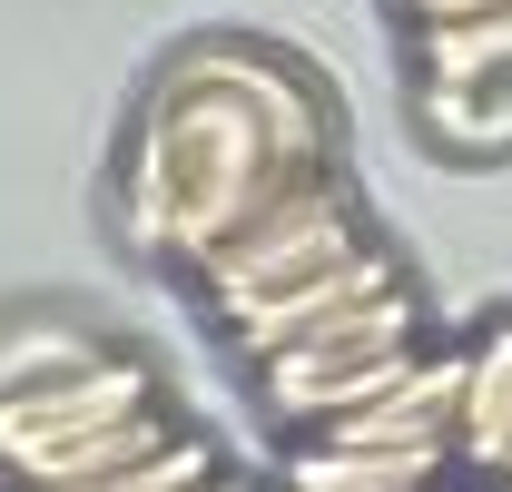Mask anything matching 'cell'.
<instances>
[{
    "label": "cell",
    "instance_id": "cell-5",
    "mask_svg": "<svg viewBox=\"0 0 512 492\" xmlns=\"http://www.w3.org/2000/svg\"><path fill=\"white\" fill-rule=\"evenodd\" d=\"M375 296H404V256L384 237H355L335 266H316V276H296V286H266V296H247V306H227V315H207L237 355H276V345H296V335H316V325H335V315H355V306H375Z\"/></svg>",
    "mask_w": 512,
    "mask_h": 492
},
{
    "label": "cell",
    "instance_id": "cell-12",
    "mask_svg": "<svg viewBox=\"0 0 512 492\" xmlns=\"http://www.w3.org/2000/svg\"><path fill=\"white\" fill-rule=\"evenodd\" d=\"M197 492H256V483H247V473H217V483H197Z\"/></svg>",
    "mask_w": 512,
    "mask_h": 492
},
{
    "label": "cell",
    "instance_id": "cell-13",
    "mask_svg": "<svg viewBox=\"0 0 512 492\" xmlns=\"http://www.w3.org/2000/svg\"><path fill=\"white\" fill-rule=\"evenodd\" d=\"M503 492H512V463H503Z\"/></svg>",
    "mask_w": 512,
    "mask_h": 492
},
{
    "label": "cell",
    "instance_id": "cell-4",
    "mask_svg": "<svg viewBox=\"0 0 512 492\" xmlns=\"http://www.w3.org/2000/svg\"><path fill=\"white\" fill-rule=\"evenodd\" d=\"M355 237H375V227H365L345 168H325V178H306L296 197H276L266 217H247L227 246H207L188 276H197V296H207V315H227V306H247V296H266V286H296V276L335 266Z\"/></svg>",
    "mask_w": 512,
    "mask_h": 492
},
{
    "label": "cell",
    "instance_id": "cell-9",
    "mask_svg": "<svg viewBox=\"0 0 512 492\" xmlns=\"http://www.w3.org/2000/svg\"><path fill=\"white\" fill-rule=\"evenodd\" d=\"M414 69L473 89V79H512V10H473V20H414Z\"/></svg>",
    "mask_w": 512,
    "mask_h": 492
},
{
    "label": "cell",
    "instance_id": "cell-6",
    "mask_svg": "<svg viewBox=\"0 0 512 492\" xmlns=\"http://www.w3.org/2000/svg\"><path fill=\"white\" fill-rule=\"evenodd\" d=\"M444 473H453L444 443H325V433H306L276 463V492H434Z\"/></svg>",
    "mask_w": 512,
    "mask_h": 492
},
{
    "label": "cell",
    "instance_id": "cell-10",
    "mask_svg": "<svg viewBox=\"0 0 512 492\" xmlns=\"http://www.w3.org/2000/svg\"><path fill=\"white\" fill-rule=\"evenodd\" d=\"M227 473V453L207 443V433H168L158 453H138V463H119V473H99V483H69V492H197Z\"/></svg>",
    "mask_w": 512,
    "mask_h": 492
},
{
    "label": "cell",
    "instance_id": "cell-3",
    "mask_svg": "<svg viewBox=\"0 0 512 492\" xmlns=\"http://www.w3.org/2000/svg\"><path fill=\"white\" fill-rule=\"evenodd\" d=\"M148 404H168L158 394V365L148 355H119V345H89V355H69L50 374L0 384V483L20 492L60 443L119 424V414H148Z\"/></svg>",
    "mask_w": 512,
    "mask_h": 492
},
{
    "label": "cell",
    "instance_id": "cell-7",
    "mask_svg": "<svg viewBox=\"0 0 512 492\" xmlns=\"http://www.w3.org/2000/svg\"><path fill=\"white\" fill-rule=\"evenodd\" d=\"M512 463V315H493L463 345V414H453V473L503 483Z\"/></svg>",
    "mask_w": 512,
    "mask_h": 492
},
{
    "label": "cell",
    "instance_id": "cell-11",
    "mask_svg": "<svg viewBox=\"0 0 512 492\" xmlns=\"http://www.w3.org/2000/svg\"><path fill=\"white\" fill-rule=\"evenodd\" d=\"M473 10H512V0H404V30L414 20H473Z\"/></svg>",
    "mask_w": 512,
    "mask_h": 492
},
{
    "label": "cell",
    "instance_id": "cell-2",
    "mask_svg": "<svg viewBox=\"0 0 512 492\" xmlns=\"http://www.w3.org/2000/svg\"><path fill=\"white\" fill-rule=\"evenodd\" d=\"M414 325H424V306L404 286V296H375V306H355L335 325H316V335H296V345H276V355H256L266 414L286 433H316L335 414H355V404H375L384 384L414 365Z\"/></svg>",
    "mask_w": 512,
    "mask_h": 492
},
{
    "label": "cell",
    "instance_id": "cell-8",
    "mask_svg": "<svg viewBox=\"0 0 512 492\" xmlns=\"http://www.w3.org/2000/svg\"><path fill=\"white\" fill-rule=\"evenodd\" d=\"M414 128L444 158H493V148H512V79H473V89L414 79Z\"/></svg>",
    "mask_w": 512,
    "mask_h": 492
},
{
    "label": "cell",
    "instance_id": "cell-1",
    "mask_svg": "<svg viewBox=\"0 0 512 492\" xmlns=\"http://www.w3.org/2000/svg\"><path fill=\"white\" fill-rule=\"evenodd\" d=\"M345 119L296 60L256 40H197L158 69L119 148V227L158 266H197L247 217L335 168Z\"/></svg>",
    "mask_w": 512,
    "mask_h": 492
}]
</instances>
